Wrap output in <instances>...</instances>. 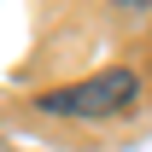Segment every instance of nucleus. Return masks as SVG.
<instances>
[{"mask_svg": "<svg viewBox=\"0 0 152 152\" xmlns=\"http://www.w3.org/2000/svg\"><path fill=\"white\" fill-rule=\"evenodd\" d=\"M134 99H140V76L111 64V70L88 76V82H70V88H53V94H41L35 105L47 117H117L129 111Z\"/></svg>", "mask_w": 152, "mask_h": 152, "instance_id": "obj_1", "label": "nucleus"}]
</instances>
